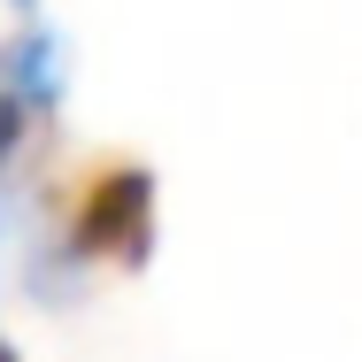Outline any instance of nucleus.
<instances>
[{
  "label": "nucleus",
  "instance_id": "obj_3",
  "mask_svg": "<svg viewBox=\"0 0 362 362\" xmlns=\"http://www.w3.org/2000/svg\"><path fill=\"white\" fill-rule=\"evenodd\" d=\"M0 362H16V347H8V339H0Z\"/></svg>",
  "mask_w": 362,
  "mask_h": 362
},
{
  "label": "nucleus",
  "instance_id": "obj_1",
  "mask_svg": "<svg viewBox=\"0 0 362 362\" xmlns=\"http://www.w3.org/2000/svg\"><path fill=\"white\" fill-rule=\"evenodd\" d=\"M62 255L146 270V255H154V170L146 162L85 170V185L70 193V216H62Z\"/></svg>",
  "mask_w": 362,
  "mask_h": 362
},
{
  "label": "nucleus",
  "instance_id": "obj_2",
  "mask_svg": "<svg viewBox=\"0 0 362 362\" xmlns=\"http://www.w3.org/2000/svg\"><path fill=\"white\" fill-rule=\"evenodd\" d=\"M62 85H70V47H62L54 23H16V31L0 39V93H8L16 108L47 116V108L62 100Z\"/></svg>",
  "mask_w": 362,
  "mask_h": 362
},
{
  "label": "nucleus",
  "instance_id": "obj_4",
  "mask_svg": "<svg viewBox=\"0 0 362 362\" xmlns=\"http://www.w3.org/2000/svg\"><path fill=\"white\" fill-rule=\"evenodd\" d=\"M16 8H31V0H16Z\"/></svg>",
  "mask_w": 362,
  "mask_h": 362
}]
</instances>
